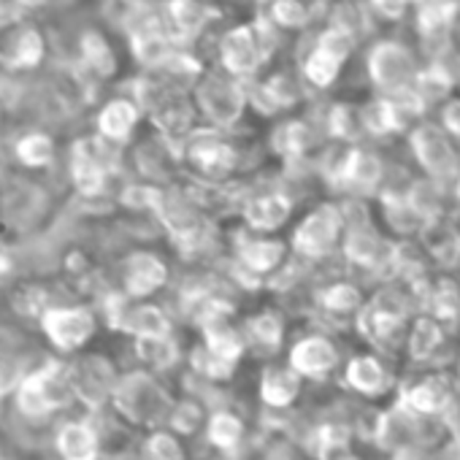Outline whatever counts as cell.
<instances>
[{
    "label": "cell",
    "instance_id": "44dd1931",
    "mask_svg": "<svg viewBox=\"0 0 460 460\" xmlns=\"http://www.w3.org/2000/svg\"><path fill=\"white\" fill-rule=\"evenodd\" d=\"M122 333L133 336V339H144V336H168L171 333V317L155 306V304H136V298L130 301L125 320H122Z\"/></svg>",
    "mask_w": 460,
    "mask_h": 460
},
{
    "label": "cell",
    "instance_id": "ee69618b",
    "mask_svg": "<svg viewBox=\"0 0 460 460\" xmlns=\"http://www.w3.org/2000/svg\"><path fill=\"white\" fill-rule=\"evenodd\" d=\"M444 125H447L455 136H460V101H455V103L447 106V111H444Z\"/></svg>",
    "mask_w": 460,
    "mask_h": 460
},
{
    "label": "cell",
    "instance_id": "f35d334b",
    "mask_svg": "<svg viewBox=\"0 0 460 460\" xmlns=\"http://www.w3.org/2000/svg\"><path fill=\"white\" fill-rule=\"evenodd\" d=\"M317 47L325 49L328 55L339 58V60L344 63V60L352 55V49H355V31L336 22L333 28H328V31L320 36V44H317Z\"/></svg>",
    "mask_w": 460,
    "mask_h": 460
},
{
    "label": "cell",
    "instance_id": "74e56055",
    "mask_svg": "<svg viewBox=\"0 0 460 460\" xmlns=\"http://www.w3.org/2000/svg\"><path fill=\"white\" fill-rule=\"evenodd\" d=\"M339 68H341V60L333 58V55H328V52L320 49V47L309 55V60H306V66H304L309 82H312V84H320V87L331 84V82L339 76Z\"/></svg>",
    "mask_w": 460,
    "mask_h": 460
},
{
    "label": "cell",
    "instance_id": "484cf974",
    "mask_svg": "<svg viewBox=\"0 0 460 460\" xmlns=\"http://www.w3.org/2000/svg\"><path fill=\"white\" fill-rule=\"evenodd\" d=\"M282 339H285V328H282V320L271 312H263L258 317H252L244 328V341L247 347L258 349V352H266V355H274L279 347H282Z\"/></svg>",
    "mask_w": 460,
    "mask_h": 460
},
{
    "label": "cell",
    "instance_id": "f1b7e54d",
    "mask_svg": "<svg viewBox=\"0 0 460 460\" xmlns=\"http://www.w3.org/2000/svg\"><path fill=\"white\" fill-rule=\"evenodd\" d=\"M206 420H208V411H206L203 401H198V398H181V401L173 403V409H171L165 425H168L173 433H179L181 438H190V436L203 433Z\"/></svg>",
    "mask_w": 460,
    "mask_h": 460
},
{
    "label": "cell",
    "instance_id": "3957f363",
    "mask_svg": "<svg viewBox=\"0 0 460 460\" xmlns=\"http://www.w3.org/2000/svg\"><path fill=\"white\" fill-rule=\"evenodd\" d=\"M71 387L76 395V403L84 406V411H103L111 406L114 387L119 382V371L114 363L103 355H79L68 363Z\"/></svg>",
    "mask_w": 460,
    "mask_h": 460
},
{
    "label": "cell",
    "instance_id": "8fae6325",
    "mask_svg": "<svg viewBox=\"0 0 460 460\" xmlns=\"http://www.w3.org/2000/svg\"><path fill=\"white\" fill-rule=\"evenodd\" d=\"M261 403L271 411H288L293 409L304 395V376L288 363V366H266L258 385Z\"/></svg>",
    "mask_w": 460,
    "mask_h": 460
},
{
    "label": "cell",
    "instance_id": "9c48e42d",
    "mask_svg": "<svg viewBox=\"0 0 460 460\" xmlns=\"http://www.w3.org/2000/svg\"><path fill=\"white\" fill-rule=\"evenodd\" d=\"M341 230V211L336 206H320L296 230V247L306 258H325Z\"/></svg>",
    "mask_w": 460,
    "mask_h": 460
},
{
    "label": "cell",
    "instance_id": "ffe728a7",
    "mask_svg": "<svg viewBox=\"0 0 460 460\" xmlns=\"http://www.w3.org/2000/svg\"><path fill=\"white\" fill-rule=\"evenodd\" d=\"M136 122H138V106L128 98H114L98 114V136L109 138L111 144H122L130 138Z\"/></svg>",
    "mask_w": 460,
    "mask_h": 460
},
{
    "label": "cell",
    "instance_id": "83f0119b",
    "mask_svg": "<svg viewBox=\"0 0 460 460\" xmlns=\"http://www.w3.org/2000/svg\"><path fill=\"white\" fill-rule=\"evenodd\" d=\"M441 341H444V333H441L438 320H436V317H420V320L411 325V331H409L406 347H409L411 360L425 363V360H430V358L438 352Z\"/></svg>",
    "mask_w": 460,
    "mask_h": 460
},
{
    "label": "cell",
    "instance_id": "1f68e13d",
    "mask_svg": "<svg viewBox=\"0 0 460 460\" xmlns=\"http://www.w3.org/2000/svg\"><path fill=\"white\" fill-rule=\"evenodd\" d=\"M344 250H347V258L355 261L358 266H371L376 261V255H379V239H376V234L368 225L352 222Z\"/></svg>",
    "mask_w": 460,
    "mask_h": 460
},
{
    "label": "cell",
    "instance_id": "7dc6e473",
    "mask_svg": "<svg viewBox=\"0 0 460 460\" xmlns=\"http://www.w3.org/2000/svg\"><path fill=\"white\" fill-rule=\"evenodd\" d=\"M339 460H360V457H358L355 452H349V455H344V457H339Z\"/></svg>",
    "mask_w": 460,
    "mask_h": 460
},
{
    "label": "cell",
    "instance_id": "2e32d148",
    "mask_svg": "<svg viewBox=\"0 0 460 460\" xmlns=\"http://www.w3.org/2000/svg\"><path fill=\"white\" fill-rule=\"evenodd\" d=\"M411 146L417 152V160L438 179H447L455 173L457 168V157L447 141V136L433 128V125H422L411 133Z\"/></svg>",
    "mask_w": 460,
    "mask_h": 460
},
{
    "label": "cell",
    "instance_id": "d590c367",
    "mask_svg": "<svg viewBox=\"0 0 460 460\" xmlns=\"http://www.w3.org/2000/svg\"><path fill=\"white\" fill-rule=\"evenodd\" d=\"M28 371L31 368L25 366V360L14 349L0 347V398L14 395Z\"/></svg>",
    "mask_w": 460,
    "mask_h": 460
},
{
    "label": "cell",
    "instance_id": "b9f144b4",
    "mask_svg": "<svg viewBox=\"0 0 460 460\" xmlns=\"http://www.w3.org/2000/svg\"><path fill=\"white\" fill-rule=\"evenodd\" d=\"M266 90H269V95L274 98L277 106H290L298 98V87H296V82L290 76H274L266 84Z\"/></svg>",
    "mask_w": 460,
    "mask_h": 460
},
{
    "label": "cell",
    "instance_id": "7a4b0ae2",
    "mask_svg": "<svg viewBox=\"0 0 460 460\" xmlns=\"http://www.w3.org/2000/svg\"><path fill=\"white\" fill-rule=\"evenodd\" d=\"M76 403L68 363L63 360H44L41 366L31 368L14 393V409L20 417L33 422H47L58 411H66Z\"/></svg>",
    "mask_w": 460,
    "mask_h": 460
},
{
    "label": "cell",
    "instance_id": "8d00e7d4",
    "mask_svg": "<svg viewBox=\"0 0 460 460\" xmlns=\"http://www.w3.org/2000/svg\"><path fill=\"white\" fill-rule=\"evenodd\" d=\"M363 306V298L358 293V288L341 282V285H333L323 293V309L331 312V314H352Z\"/></svg>",
    "mask_w": 460,
    "mask_h": 460
},
{
    "label": "cell",
    "instance_id": "5b68a950",
    "mask_svg": "<svg viewBox=\"0 0 460 460\" xmlns=\"http://www.w3.org/2000/svg\"><path fill=\"white\" fill-rule=\"evenodd\" d=\"M52 449L60 460H103V433L95 414L87 411L58 422Z\"/></svg>",
    "mask_w": 460,
    "mask_h": 460
},
{
    "label": "cell",
    "instance_id": "603a6c76",
    "mask_svg": "<svg viewBox=\"0 0 460 460\" xmlns=\"http://www.w3.org/2000/svg\"><path fill=\"white\" fill-rule=\"evenodd\" d=\"M133 352L138 358V363L146 371L163 374L171 371L179 363V344L173 341V336H144V339H133Z\"/></svg>",
    "mask_w": 460,
    "mask_h": 460
},
{
    "label": "cell",
    "instance_id": "bcb514c9",
    "mask_svg": "<svg viewBox=\"0 0 460 460\" xmlns=\"http://www.w3.org/2000/svg\"><path fill=\"white\" fill-rule=\"evenodd\" d=\"M6 17V0H0V20Z\"/></svg>",
    "mask_w": 460,
    "mask_h": 460
},
{
    "label": "cell",
    "instance_id": "30bf717a",
    "mask_svg": "<svg viewBox=\"0 0 460 460\" xmlns=\"http://www.w3.org/2000/svg\"><path fill=\"white\" fill-rule=\"evenodd\" d=\"M341 382H344L347 390H352L355 395L368 398V401H376V398L387 395L393 390V385H395L390 368L371 352L349 358L344 363Z\"/></svg>",
    "mask_w": 460,
    "mask_h": 460
},
{
    "label": "cell",
    "instance_id": "e575fe53",
    "mask_svg": "<svg viewBox=\"0 0 460 460\" xmlns=\"http://www.w3.org/2000/svg\"><path fill=\"white\" fill-rule=\"evenodd\" d=\"M82 58H84V63L95 74H101V76L114 74V66H117L114 63V52H111V47L106 44V39L101 33L90 31V33L82 36Z\"/></svg>",
    "mask_w": 460,
    "mask_h": 460
},
{
    "label": "cell",
    "instance_id": "ab89813d",
    "mask_svg": "<svg viewBox=\"0 0 460 460\" xmlns=\"http://www.w3.org/2000/svg\"><path fill=\"white\" fill-rule=\"evenodd\" d=\"M274 20L282 28H304L309 22V6L304 0H274Z\"/></svg>",
    "mask_w": 460,
    "mask_h": 460
},
{
    "label": "cell",
    "instance_id": "7402d4cb",
    "mask_svg": "<svg viewBox=\"0 0 460 460\" xmlns=\"http://www.w3.org/2000/svg\"><path fill=\"white\" fill-rule=\"evenodd\" d=\"M203 347L222 363L236 368V363L242 360L247 349V341H244V333L227 325V320H219V323L203 325Z\"/></svg>",
    "mask_w": 460,
    "mask_h": 460
},
{
    "label": "cell",
    "instance_id": "d6a6232c",
    "mask_svg": "<svg viewBox=\"0 0 460 460\" xmlns=\"http://www.w3.org/2000/svg\"><path fill=\"white\" fill-rule=\"evenodd\" d=\"M344 176H347V184L358 190H371L382 179V163L368 152H349L344 163Z\"/></svg>",
    "mask_w": 460,
    "mask_h": 460
},
{
    "label": "cell",
    "instance_id": "f546056e",
    "mask_svg": "<svg viewBox=\"0 0 460 460\" xmlns=\"http://www.w3.org/2000/svg\"><path fill=\"white\" fill-rule=\"evenodd\" d=\"M141 455L152 457V460H187V449L181 444V436L173 433L168 425L146 433V438L141 441Z\"/></svg>",
    "mask_w": 460,
    "mask_h": 460
},
{
    "label": "cell",
    "instance_id": "ba28073f",
    "mask_svg": "<svg viewBox=\"0 0 460 460\" xmlns=\"http://www.w3.org/2000/svg\"><path fill=\"white\" fill-rule=\"evenodd\" d=\"M288 363L312 382H323L328 379L339 366H341V352L333 344V339L323 336V333H312L298 339L290 352H288Z\"/></svg>",
    "mask_w": 460,
    "mask_h": 460
},
{
    "label": "cell",
    "instance_id": "c3c4849f",
    "mask_svg": "<svg viewBox=\"0 0 460 460\" xmlns=\"http://www.w3.org/2000/svg\"><path fill=\"white\" fill-rule=\"evenodd\" d=\"M0 414H4V398H0Z\"/></svg>",
    "mask_w": 460,
    "mask_h": 460
},
{
    "label": "cell",
    "instance_id": "7bdbcfd3",
    "mask_svg": "<svg viewBox=\"0 0 460 460\" xmlns=\"http://www.w3.org/2000/svg\"><path fill=\"white\" fill-rule=\"evenodd\" d=\"M374 4V9L379 12V14H385V17H401L403 12H406V6H409V0H371Z\"/></svg>",
    "mask_w": 460,
    "mask_h": 460
},
{
    "label": "cell",
    "instance_id": "cb8c5ba5",
    "mask_svg": "<svg viewBox=\"0 0 460 460\" xmlns=\"http://www.w3.org/2000/svg\"><path fill=\"white\" fill-rule=\"evenodd\" d=\"M244 217L258 230H274L290 217V200L285 195H258L244 206Z\"/></svg>",
    "mask_w": 460,
    "mask_h": 460
},
{
    "label": "cell",
    "instance_id": "4dcf8cb0",
    "mask_svg": "<svg viewBox=\"0 0 460 460\" xmlns=\"http://www.w3.org/2000/svg\"><path fill=\"white\" fill-rule=\"evenodd\" d=\"M12 306H14V312H17L20 317H25V320H41L44 312H47L49 306H55V304H52L49 290H47L41 282H22V285L12 293Z\"/></svg>",
    "mask_w": 460,
    "mask_h": 460
},
{
    "label": "cell",
    "instance_id": "4fadbf2b",
    "mask_svg": "<svg viewBox=\"0 0 460 460\" xmlns=\"http://www.w3.org/2000/svg\"><path fill=\"white\" fill-rule=\"evenodd\" d=\"M165 279H168V269L152 252H133L122 263V290L136 301L157 293L165 285Z\"/></svg>",
    "mask_w": 460,
    "mask_h": 460
},
{
    "label": "cell",
    "instance_id": "277c9868",
    "mask_svg": "<svg viewBox=\"0 0 460 460\" xmlns=\"http://www.w3.org/2000/svg\"><path fill=\"white\" fill-rule=\"evenodd\" d=\"M41 333L47 336V341L58 349V352H79L82 347H87V341L95 336L98 331V317L90 306L82 304H71V306H49L44 312V317L39 320Z\"/></svg>",
    "mask_w": 460,
    "mask_h": 460
},
{
    "label": "cell",
    "instance_id": "f907efd6",
    "mask_svg": "<svg viewBox=\"0 0 460 460\" xmlns=\"http://www.w3.org/2000/svg\"><path fill=\"white\" fill-rule=\"evenodd\" d=\"M457 192H460V181H457Z\"/></svg>",
    "mask_w": 460,
    "mask_h": 460
},
{
    "label": "cell",
    "instance_id": "836d02e7",
    "mask_svg": "<svg viewBox=\"0 0 460 460\" xmlns=\"http://www.w3.org/2000/svg\"><path fill=\"white\" fill-rule=\"evenodd\" d=\"M168 14H171L173 28L181 36L198 33L206 25V20H208V9L203 4H198V0H171V4H168Z\"/></svg>",
    "mask_w": 460,
    "mask_h": 460
},
{
    "label": "cell",
    "instance_id": "60d3db41",
    "mask_svg": "<svg viewBox=\"0 0 460 460\" xmlns=\"http://www.w3.org/2000/svg\"><path fill=\"white\" fill-rule=\"evenodd\" d=\"M331 128L336 136L355 138V136H360V130H366V117H363V111H355V109H336Z\"/></svg>",
    "mask_w": 460,
    "mask_h": 460
},
{
    "label": "cell",
    "instance_id": "d6986e66",
    "mask_svg": "<svg viewBox=\"0 0 460 460\" xmlns=\"http://www.w3.org/2000/svg\"><path fill=\"white\" fill-rule=\"evenodd\" d=\"M190 157H192V163L206 176L227 173L230 168H234V163H236L234 149H230L225 141H219L217 136H208V133L192 136V141H190Z\"/></svg>",
    "mask_w": 460,
    "mask_h": 460
},
{
    "label": "cell",
    "instance_id": "5bb4252c",
    "mask_svg": "<svg viewBox=\"0 0 460 460\" xmlns=\"http://www.w3.org/2000/svg\"><path fill=\"white\" fill-rule=\"evenodd\" d=\"M198 103L203 109V114L208 119H214L217 125H230L244 106V93L227 79L219 76H208L200 87H198Z\"/></svg>",
    "mask_w": 460,
    "mask_h": 460
},
{
    "label": "cell",
    "instance_id": "f6af8a7d",
    "mask_svg": "<svg viewBox=\"0 0 460 460\" xmlns=\"http://www.w3.org/2000/svg\"><path fill=\"white\" fill-rule=\"evenodd\" d=\"M17 266H14V258H9L4 250H0V285H6L12 277H14Z\"/></svg>",
    "mask_w": 460,
    "mask_h": 460
},
{
    "label": "cell",
    "instance_id": "4316f807",
    "mask_svg": "<svg viewBox=\"0 0 460 460\" xmlns=\"http://www.w3.org/2000/svg\"><path fill=\"white\" fill-rule=\"evenodd\" d=\"M14 157L25 168H47L55 160V138L41 130L22 133L14 141Z\"/></svg>",
    "mask_w": 460,
    "mask_h": 460
},
{
    "label": "cell",
    "instance_id": "52a82bcc",
    "mask_svg": "<svg viewBox=\"0 0 460 460\" xmlns=\"http://www.w3.org/2000/svg\"><path fill=\"white\" fill-rule=\"evenodd\" d=\"M368 74L374 84L387 93H403L409 90V82L417 79L411 52L395 41H385L374 47V52L368 55Z\"/></svg>",
    "mask_w": 460,
    "mask_h": 460
},
{
    "label": "cell",
    "instance_id": "681fc988",
    "mask_svg": "<svg viewBox=\"0 0 460 460\" xmlns=\"http://www.w3.org/2000/svg\"><path fill=\"white\" fill-rule=\"evenodd\" d=\"M138 460H152V457H144V455H138Z\"/></svg>",
    "mask_w": 460,
    "mask_h": 460
},
{
    "label": "cell",
    "instance_id": "ac0fdd59",
    "mask_svg": "<svg viewBox=\"0 0 460 460\" xmlns=\"http://www.w3.org/2000/svg\"><path fill=\"white\" fill-rule=\"evenodd\" d=\"M352 422L344 420H325L312 433V452L317 460H339L352 452Z\"/></svg>",
    "mask_w": 460,
    "mask_h": 460
},
{
    "label": "cell",
    "instance_id": "d4e9b609",
    "mask_svg": "<svg viewBox=\"0 0 460 460\" xmlns=\"http://www.w3.org/2000/svg\"><path fill=\"white\" fill-rule=\"evenodd\" d=\"M285 258V247L279 242H263V239H244L239 247L242 269L252 271L255 277L274 271Z\"/></svg>",
    "mask_w": 460,
    "mask_h": 460
},
{
    "label": "cell",
    "instance_id": "8992f818",
    "mask_svg": "<svg viewBox=\"0 0 460 460\" xmlns=\"http://www.w3.org/2000/svg\"><path fill=\"white\" fill-rule=\"evenodd\" d=\"M395 401L422 417H449L452 409L457 406L455 387L441 374H428L409 385H401Z\"/></svg>",
    "mask_w": 460,
    "mask_h": 460
},
{
    "label": "cell",
    "instance_id": "6da1fadb",
    "mask_svg": "<svg viewBox=\"0 0 460 460\" xmlns=\"http://www.w3.org/2000/svg\"><path fill=\"white\" fill-rule=\"evenodd\" d=\"M173 403L176 398L168 393V387L157 379L155 371L146 368L119 374V382L111 395V409L117 420L144 430L163 428L168 422Z\"/></svg>",
    "mask_w": 460,
    "mask_h": 460
},
{
    "label": "cell",
    "instance_id": "9a60e30c",
    "mask_svg": "<svg viewBox=\"0 0 460 460\" xmlns=\"http://www.w3.org/2000/svg\"><path fill=\"white\" fill-rule=\"evenodd\" d=\"M203 441L217 449L219 455H236L242 452L247 441V422L239 411L230 406H217L208 411L206 428H203Z\"/></svg>",
    "mask_w": 460,
    "mask_h": 460
},
{
    "label": "cell",
    "instance_id": "7c38bea8",
    "mask_svg": "<svg viewBox=\"0 0 460 460\" xmlns=\"http://www.w3.org/2000/svg\"><path fill=\"white\" fill-rule=\"evenodd\" d=\"M44 52H47V41L41 31L33 25H17L0 41V63L12 71H31L41 66Z\"/></svg>",
    "mask_w": 460,
    "mask_h": 460
},
{
    "label": "cell",
    "instance_id": "e0dca14e",
    "mask_svg": "<svg viewBox=\"0 0 460 460\" xmlns=\"http://www.w3.org/2000/svg\"><path fill=\"white\" fill-rule=\"evenodd\" d=\"M219 58H222V66L230 74L247 76L263 60V41L258 39V33L252 28H234L222 39Z\"/></svg>",
    "mask_w": 460,
    "mask_h": 460
}]
</instances>
